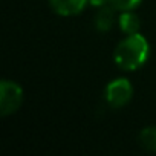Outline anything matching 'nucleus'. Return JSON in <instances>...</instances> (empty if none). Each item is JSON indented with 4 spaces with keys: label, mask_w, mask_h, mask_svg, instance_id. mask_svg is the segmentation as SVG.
<instances>
[{
    "label": "nucleus",
    "mask_w": 156,
    "mask_h": 156,
    "mask_svg": "<svg viewBox=\"0 0 156 156\" xmlns=\"http://www.w3.org/2000/svg\"><path fill=\"white\" fill-rule=\"evenodd\" d=\"M139 144L150 151H156V126L144 127L139 132Z\"/></svg>",
    "instance_id": "7"
},
{
    "label": "nucleus",
    "mask_w": 156,
    "mask_h": 156,
    "mask_svg": "<svg viewBox=\"0 0 156 156\" xmlns=\"http://www.w3.org/2000/svg\"><path fill=\"white\" fill-rule=\"evenodd\" d=\"M142 0H109V5L115 9V11H133L141 5Z\"/></svg>",
    "instance_id": "8"
},
{
    "label": "nucleus",
    "mask_w": 156,
    "mask_h": 156,
    "mask_svg": "<svg viewBox=\"0 0 156 156\" xmlns=\"http://www.w3.org/2000/svg\"><path fill=\"white\" fill-rule=\"evenodd\" d=\"M87 3L89 0H49V5L54 12L63 17H72L80 14Z\"/></svg>",
    "instance_id": "4"
},
{
    "label": "nucleus",
    "mask_w": 156,
    "mask_h": 156,
    "mask_svg": "<svg viewBox=\"0 0 156 156\" xmlns=\"http://www.w3.org/2000/svg\"><path fill=\"white\" fill-rule=\"evenodd\" d=\"M25 100L23 89L19 83L12 80H2L0 81V115L8 116L16 113Z\"/></svg>",
    "instance_id": "2"
},
{
    "label": "nucleus",
    "mask_w": 156,
    "mask_h": 156,
    "mask_svg": "<svg viewBox=\"0 0 156 156\" xmlns=\"http://www.w3.org/2000/svg\"><path fill=\"white\" fill-rule=\"evenodd\" d=\"M133 97V86L127 78H115L112 80L104 90V98L106 103L113 107V109H121L126 104H129V101Z\"/></svg>",
    "instance_id": "3"
},
{
    "label": "nucleus",
    "mask_w": 156,
    "mask_h": 156,
    "mask_svg": "<svg viewBox=\"0 0 156 156\" xmlns=\"http://www.w3.org/2000/svg\"><path fill=\"white\" fill-rule=\"evenodd\" d=\"M89 3L95 8H101L104 5H109V0H89Z\"/></svg>",
    "instance_id": "9"
},
{
    "label": "nucleus",
    "mask_w": 156,
    "mask_h": 156,
    "mask_svg": "<svg viewBox=\"0 0 156 156\" xmlns=\"http://www.w3.org/2000/svg\"><path fill=\"white\" fill-rule=\"evenodd\" d=\"M118 26L126 35H130V34L139 32L141 22H139V17L133 11H122L118 16Z\"/></svg>",
    "instance_id": "6"
},
{
    "label": "nucleus",
    "mask_w": 156,
    "mask_h": 156,
    "mask_svg": "<svg viewBox=\"0 0 156 156\" xmlns=\"http://www.w3.org/2000/svg\"><path fill=\"white\" fill-rule=\"evenodd\" d=\"M115 12L116 11L110 5H104L98 8V12L95 14V19H94L95 29L100 32H107L109 29H112L115 23Z\"/></svg>",
    "instance_id": "5"
},
{
    "label": "nucleus",
    "mask_w": 156,
    "mask_h": 156,
    "mask_svg": "<svg viewBox=\"0 0 156 156\" xmlns=\"http://www.w3.org/2000/svg\"><path fill=\"white\" fill-rule=\"evenodd\" d=\"M148 55H150V44L147 38L142 34L136 32L126 35V38H122L116 44L113 51V61L119 69L132 72L142 67L148 60Z\"/></svg>",
    "instance_id": "1"
}]
</instances>
